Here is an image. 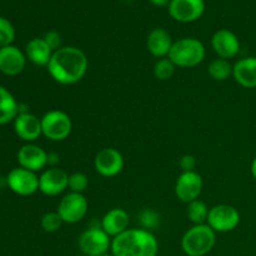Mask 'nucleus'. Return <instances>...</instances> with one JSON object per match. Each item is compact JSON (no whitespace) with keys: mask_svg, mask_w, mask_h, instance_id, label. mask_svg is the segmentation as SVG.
Masks as SVG:
<instances>
[{"mask_svg":"<svg viewBox=\"0 0 256 256\" xmlns=\"http://www.w3.org/2000/svg\"><path fill=\"white\" fill-rule=\"evenodd\" d=\"M15 39V29L12 22L0 16V49L12 45Z\"/></svg>","mask_w":256,"mask_h":256,"instance_id":"obj_27","label":"nucleus"},{"mask_svg":"<svg viewBox=\"0 0 256 256\" xmlns=\"http://www.w3.org/2000/svg\"><path fill=\"white\" fill-rule=\"evenodd\" d=\"M42 135L50 142H62L72 134V122L62 110H50L42 118Z\"/></svg>","mask_w":256,"mask_h":256,"instance_id":"obj_5","label":"nucleus"},{"mask_svg":"<svg viewBox=\"0 0 256 256\" xmlns=\"http://www.w3.org/2000/svg\"><path fill=\"white\" fill-rule=\"evenodd\" d=\"M172 44L174 42L172 40L170 34L162 28H156V29L152 30L146 38L148 52L158 59L168 58Z\"/></svg>","mask_w":256,"mask_h":256,"instance_id":"obj_20","label":"nucleus"},{"mask_svg":"<svg viewBox=\"0 0 256 256\" xmlns=\"http://www.w3.org/2000/svg\"><path fill=\"white\" fill-rule=\"evenodd\" d=\"M235 82L246 89L256 88V56H248L238 60L232 66Z\"/></svg>","mask_w":256,"mask_h":256,"instance_id":"obj_19","label":"nucleus"},{"mask_svg":"<svg viewBox=\"0 0 256 256\" xmlns=\"http://www.w3.org/2000/svg\"><path fill=\"white\" fill-rule=\"evenodd\" d=\"M202 192V178L196 172H182L175 182V195L182 202H194L199 199Z\"/></svg>","mask_w":256,"mask_h":256,"instance_id":"obj_12","label":"nucleus"},{"mask_svg":"<svg viewBox=\"0 0 256 256\" xmlns=\"http://www.w3.org/2000/svg\"><path fill=\"white\" fill-rule=\"evenodd\" d=\"M69 188V175L60 168H48L39 176V192L46 196H56Z\"/></svg>","mask_w":256,"mask_h":256,"instance_id":"obj_11","label":"nucleus"},{"mask_svg":"<svg viewBox=\"0 0 256 256\" xmlns=\"http://www.w3.org/2000/svg\"><path fill=\"white\" fill-rule=\"evenodd\" d=\"M89 186V178L84 172H72L69 175V189L72 192H78V194H84Z\"/></svg>","mask_w":256,"mask_h":256,"instance_id":"obj_28","label":"nucleus"},{"mask_svg":"<svg viewBox=\"0 0 256 256\" xmlns=\"http://www.w3.org/2000/svg\"><path fill=\"white\" fill-rule=\"evenodd\" d=\"M88 210H89V202L84 194L70 192L60 200L56 212L62 218V222L76 224L84 219L85 215L88 214Z\"/></svg>","mask_w":256,"mask_h":256,"instance_id":"obj_7","label":"nucleus"},{"mask_svg":"<svg viewBox=\"0 0 256 256\" xmlns=\"http://www.w3.org/2000/svg\"><path fill=\"white\" fill-rule=\"evenodd\" d=\"M250 172H252V176H254V179L256 180V156L254 158V160H252V162Z\"/></svg>","mask_w":256,"mask_h":256,"instance_id":"obj_34","label":"nucleus"},{"mask_svg":"<svg viewBox=\"0 0 256 256\" xmlns=\"http://www.w3.org/2000/svg\"><path fill=\"white\" fill-rule=\"evenodd\" d=\"M19 115V102L14 95L0 85V125L14 122Z\"/></svg>","mask_w":256,"mask_h":256,"instance_id":"obj_22","label":"nucleus"},{"mask_svg":"<svg viewBox=\"0 0 256 256\" xmlns=\"http://www.w3.org/2000/svg\"><path fill=\"white\" fill-rule=\"evenodd\" d=\"M102 256H114L112 254H105V255H102Z\"/></svg>","mask_w":256,"mask_h":256,"instance_id":"obj_35","label":"nucleus"},{"mask_svg":"<svg viewBox=\"0 0 256 256\" xmlns=\"http://www.w3.org/2000/svg\"><path fill=\"white\" fill-rule=\"evenodd\" d=\"M52 54L54 52L42 38H34L28 42L25 48L26 59L38 66H48Z\"/></svg>","mask_w":256,"mask_h":256,"instance_id":"obj_21","label":"nucleus"},{"mask_svg":"<svg viewBox=\"0 0 256 256\" xmlns=\"http://www.w3.org/2000/svg\"><path fill=\"white\" fill-rule=\"evenodd\" d=\"M206 224L215 232H229L240 224V212L229 204H219L210 208Z\"/></svg>","mask_w":256,"mask_h":256,"instance_id":"obj_6","label":"nucleus"},{"mask_svg":"<svg viewBox=\"0 0 256 256\" xmlns=\"http://www.w3.org/2000/svg\"><path fill=\"white\" fill-rule=\"evenodd\" d=\"M64 224L60 218V215L58 214V212H49L46 214L42 215V222H40V225H42V230L45 232H56L58 230L62 228V225Z\"/></svg>","mask_w":256,"mask_h":256,"instance_id":"obj_26","label":"nucleus"},{"mask_svg":"<svg viewBox=\"0 0 256 256\" xmlns=\"http://www.w3.org/2000/svg\"><path fill=\"white\" fill-rule=\"evenodd\" d=\"M112 238L102 228H90L79 238V248L86 256H102L112 249Z\"/></svg>","mask_w":256,"mask_h":256,"instance_id":"obj_8","label":"nucleus"},{"mask_svg":"<svg viewBox=\"0 0 256 256\" xmlns=\"http://www.w3.org/2000/svg\"><path fill=\"white\" fill-rule=\"evenodd\" d=\"M95 172L102 178H114L124 169V158L119 150L114 148H104L94 159Z\"/></svg>","mask_w":256,"mask_h":256,"instance_id":"obj_10","label":"nucleus"},{"mask_svg":"<svg viewBox=\"0 0 256 256\" xmlns=\"http://www.w3.org/2000/svg\"><path fill=\"white\" fill-rule=\"evenodd\" d=\"M89 66L86 54L76 46L55 50L48 64L50 76L62 85H74L85 76Z\"/></svg>","mask_w":256,"mask_h":256,"instance_id":"obj_1","label":"nucleus"},{"mask_svg":"<svg viewBox=\"0 0 256 256\" xmlns=\"http://www.w3.org/2000/svg\"><path fill=\"white\" fill-rule=\"evenodd\" d=\"M232 66L234 65L230 64L229 60L218 58L210 62L208 72L216 82H225L230 76H232Z\"/></svg>","mask_w":256,"mask_h":256,"instance_id":"obj_23","label":"nucleus"},{"mask_svg":"<svg viewBox=\"0 0 256 256\" xmlns=\"http://www.w3.org/2000/svg\"><path fill=\"white\" fill-rule=\"evenodd\" d=\"M42 39L46 42V44L52 48V52L60 49L62 48V38H60V34L55 30H50V32H45L44 38Z\"/></svg>","mask_w":256,"mask_h":256,"instance_id":"obj_30","label":"nucleus"},{"mask_svg":"<svg viewBox=\"0 0 256 256\" xmlns=\"http://www.w3.org/2000/svg\"><path fill=\"white\" fill-rule=\"evenodd\" d=\"M130 218L126 210L115 208L109 210L102 219V229L109 235L110 238H115L122 232L129 229Z\"/></svg>","mask_w":256,"mask_h":256,"instance_id":"obj_18","label":"nucleus"},{"mask_svg":"<svg viewBox=\"0 0 256 256\" xmlns=\"http://www.w3.org/2000/svg\"><path fill=\"white\" fill-rule=\"evenodd\" d=\"M179 166L182 168V172H195V168H196V159H195L192 155H184V156L180 158Z\"/></svg>","mask_w":256,"mask_h":256,"instance_id":"obj_31","label":"nucleus"},{"mask_svg":"<svg viewBox=\"0 0 256 256\" xmlns=\"http://www.w3.org/2000/svg\"><path fill=\"white\" fill-rule=\"evenodd\" d=\"M209 208L202 200L198 199L188 204L186 215L188 219L194 225L206 224L208 216H209Z\"/></svg>","mask_w":256,"mask_h":256,"instance_id":"obj_24","label":"nucleus"},{"mask_svg":"<svg viewBox=\"0 0 256 256\" xmlns=\"http://www.w3.org/2000/svg\"><path fill=\"white\" fill-rule=\"evenodd\" d=\"M16 158L20 168L30 172H42L48 166V152L42 148L32 142L22 145L18 152Z\"/></svg>","mask_w":256,"mask_h":256,"instance_id":"obj_14","label":"nucleus"},{"mask_svg":"<svg viewBox=\"0 0 256 256\" xmlns=\"http://www.w3.org/2000/svg\"><path fill=\"white\" fill-rule=\"evenodd\" d=\"M155 6H165L170 2V0H150Z\"/></svg>","mask_w":256,"mask_h":256,"instance_id":"obj_33","label":"nucleus"},{"mask_svg":"<svg viewBox=\"0 0 256 256\" xmlns=\"http://www.w3.org/2000/svg\"><path fill=\"white\" fill-rule=\"evenodd\" d=\"M205 10L204 0H170L169 14L179 22H192L202 18Z\"/></svg>","mask_w":256,"mask_h":256,"instance_id":"obj_13","label":"nucleus"},{"mask_svg":"<svg viewBox=\"0 0 256 256\" xmlns=\"http://www.w3.org/2000/svg\"><path fill=\"white\" fill-rule=\"evenodd\" d=\"M159 215L149 209L142 210V214H140V222H142V228L149 230V232L152 229H155L159 225Z\"/></svg>","mask_w":256,"mask_h":256,"instance_id":"obj_29","label":"nucleus"},{"mask_svg":"<svg viewBox=\"0 0 256 256\" xmlns=\"http://www.w3.org/2000/svg\"><path fill=\"white\" fill-rule=\"evenodd\" d=\"M6 184L9 189L16 195L30 196L39 190V176L36 172L19 166L8 174Z\"/></svg>","mask_w":256,"mask_h":256,"instance_id":"obj_9","label":"nucleus"},{"mask_svg":"<svg viewBox=\"0 0 256 256\" xmlns=\"http://www.w3.org/2000/svg\"><path fill=\"white\" fill-rule=\"evenodd\" d=\"M212 46L222 59H232L240 50V42L236 35L228 29H220L212 35Z\"/></svg>","mask_w":256,"mask_h":256,"instance_id":"obj_17","label":"nucleus"},{"mask_svg":"<svg viewBox=\"0 0 256 256\" xmlns=\"http://www.w3.org/2000/svg\"><path fill=\"white\" fill-rule=\"evenodd\" d=\"M59 155L55 154V152H49L48 154V165L50 168H55L58 164H59Z\"/></svg>","mask_w":256,"mask_h":256,"instance_id":"obj_32","label":"nucleus"},{"mask_svg":"<svg viewBox=\"0 0 256 256\" xmlns=\"http://www.w3.org/2000/svg\"><path fill=\"white\" fill-rule=\"evenodd\" d=\"M26 56L19 48L9 45L0 49V72L8 76L19 75L26 65Z\"/></svg>","mask_w":256,"mask_h":256,"instance_id":"obj_16","label":"nucleus"},{"mask_svg":"<svg viewBox=\"0 0 256 256\" xmlns=\"http://www.w3.org/2000/svg\"><path fill=\"white\" fill-rule=\"evenodd\" d=\"M14 132L24 142H35L42 135V119L32 112H19L14 120Z\"/></svg>","mask_w":256,"mask_h":256,"instance_id":"obj_15","label":"nucleus"},{"mask_svg":"<svg viewBox=\"0 0 256 256\" xmlns=\"http://www.w3.org/2000/svg\"><path fill=\"white\" fill-rule=\"evenodd\" d=\"M175 65L169 58L158 59L154 65V76L160 82H166L172 79L175 72Z\"/></svg>","mask_w":256,"mask_h":256,"instance_id":"obj_25","label":"nucleus"},{"mask_svg":"<svg viewBox=\"0 0 256 256\" xmlns=\"http://www.w3.org/2000/svg\"><path fill=\"white\" fill-rule=\"evenodd\" d=\"M205 54L206 50L199 39L182 38L174 42L168 58L174 62L175 66L195 68L204 62Z\"/></svg>","mask_w":256,"mask_h":256,"instance_id":"obj_3","label":"nucleus"},{"mask_svg":"<svg viewBox=\"0 0 256 256\" xmlns=\"http://www.w3.org/2000/svg\"><path fill=\"white\" fill-rule=\"evenodd\" d=\"M159 242L146 229H128L112 240L114 256H156Z\"/></svg>","mask_w":256,"mask_h":256,"instance_id":"obj_2","label":"nucleus"},{"mask_svg":"<svg viewBox=\"0 0 256 256\" xmlns=\"http://www.w3.org/2000/svg\"><path fill=\"white\" fill-rule=\"evenodd\" d=\"M216 242V232L208 224L192 225L182 239V249L188 256H205Z\"/></svg>","mask_w":256,"mask_h":256,"instance_id":"obj_4","label":"nucleus"}]
</instances>
